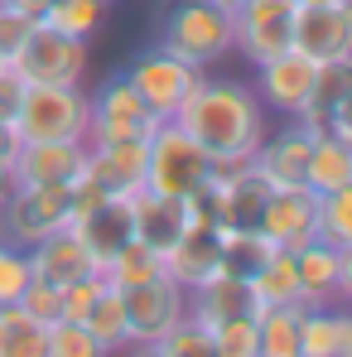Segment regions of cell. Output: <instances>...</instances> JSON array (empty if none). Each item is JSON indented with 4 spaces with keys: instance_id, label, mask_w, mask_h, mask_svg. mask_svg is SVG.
<instances>
[{
    "instance_id": "cell-1",
    "label": "cell",
    "mask_w": 352,
    "mask_h": 357,
    "mask_svg": "<svg viewBox=\"0 0 352 357\" xmlns=\"http://www.w3.org/2000/svg\"><path fill=\"white\" fill-rule=\"evenodd\" d=\"M266 116L270 112L261 107L251 82H241V77H208L203 73L169 121L208 160H251L256 145L270 130Z\"/></svg>"
},
{
    "instance_id": "cell-2",
    "label": "cell",
    "mask_w": 352,
    "mask_h": 357,
    "mask_svg": "<svg viewBox=\"0 0 352 357\" xmlns=\"http://www.w3.org/2000/svg\"><path fill=\"white\" fill-rule=\"evenodd\" d=\"M160 49H169L193 68H213L232 54V10L208 0H174L160 24Z\"/></svg>"
},
{
    "instance_id": "cell-3",
    "label": "cell",
    "mask_w": 352,
    "mask_h": 357,
    "mask_svg": "<svg viewBox=\"0 0 352 357\" xmlns=\"http://www.w3.org/2000/svg\"><path fill=\"white\" fill-rule=\"evenodd\" d=\"M10 126L20 135V145L24 140H87V92L82 87H54V82H29Z\"/></svg>"
},
{
    "instance_id": "cell-4",
    "label": "cell",
    "mask_w": 352,
    "mask_h": 357,
    "mask_svg": "<svg viewBox=\"0 0 352 357\" xmlns=\"http://www.w3.org/2000/svg\"><path fill=\"white\" fill-rule=\"evenodd\" d=\"M213 160L178 130L174 121H160L145 140V188L164 193V198H188L208 183Z\"/></svg>"
},
{
    "instance_id": "cell-5",
    "label": "cell",
    "mask_w": 352,
    "mask_h": 357,
    "mask_svg": "<svg viewBox=\"0 0 352 357\" xmlns=\"http://www.w3.org/2000/svg\"><path fill=\"white\" fill-rule=\"evenodd\" d=\"M68 213H72V188H59V183H15L10 198L0 203V237L29 251L49 232L68 227Z\"/></svg>"
},
{
    "instance_id": "cell-6",
    "label": "cell",
    "mask_w": 352,
    "mask_h": 357,
    "mask_svg": "<svg viewBox=\"0 0 352 357\" xmlns=\"http://www.w3.org/2000/svg\"><path fill=\"white\" fill-rule=\"evenodd\" d=\"M160 121L140 102V92L125 82V73L107 77L87 97V145H112V140H150Z\"/></svg>"
},
{
    "instance_id": "cell-7",
    "label": "cell",
    "mask_w": 352,
    "mask_h": 357,
    "mask_svg": "<svg viewBox=\"0 0 352 357\" xmlns=\"http://www.w3.org/2000/svg\"><path fill=\"white\" fill-rule=\"evenodd\" d=\"M15 68L24 73V82H54V87H82L87 73V44L49 29L44 20H34V29L24 34Z\"/></svg>"
},
{
    "instance_id": "cell-8",
    "label": "cell",
    "mask_w": 352,
    "mask_h": 357,
    "mask_svg": "<svg viewBox=\"0 0 352 357\" xmlns=\"http://www.w3.org/2000/svg\"><path fill=\"white\" fill-rule=\"evenodd\" d=\"M203 77V68H193V63L174 59L169 49H145L140 59L125 68V82L140 92V102L150 107V116L155 121H169L183 107V97L193 92V82Z\"/></svg>"
},
{
    "instance_id": "cell-9",
    "label": "cell",
    "mask_w": 352,
    "mask_h": 357,
    "mask_svg": "<svg viewBox=\"0 0 352 357\" xmlns=\"http://www.w3.org/2000/svg\"><path fill=\"white\" fill-rule=\"evenodd\" d=\"M299 0H236L232 5V49L251 63H266L290 49V24Z\"/></svg>"
},
{
    "instance_id": "cell-10",
    "label": "cell",
    "mask_w": 352,
    "mask_h": 357,
    "mask_svg": "<svg viewBox=\"0 0 352 357\" xmlns=\"http://www.w3.org/2000/svg\"><path fill=\"white\" fill-rule=\"evenodd\" d=\"M121 299H125V319H130V343H164V333L188 319V290L174 275L130 285V290H121Z\"/></svg>"
},
{
    "instance_id": "cell-11",
    "label": "cell",
    "mask_w": 352,
    "mask_h": 357,
    "mask_svg": "<svg viewBox=\"0 0 352 357\" xmlns=\"http://www.w3.org/2000/svg\"><path fill=\"white\" fill-rule=\"evenodd\" d=\"M314 77H319V63L304 59L299 49H285V54H275V59L256 63L251 87H256V97H261L266 112L294 121L299 112H304L309 92H314Z\"/></svg>"
},
{
    "instance_id": "cell-12",
    "label": "cell",
    "mask_w": 352,
    "mask_h": 357,
    "mask_svg": "<svg viewBox=\"0 0 352 357\" xmlns=\"http://www.w3.org/2000/svg\"><path fill=\"white\" fill-rule=\"evenodd\" d=\"M290 49H299L314 63H338L352 59V15L343 0H323V5H299L290 24Z\"/></svg>"
},
{
    "instance_id": "cell-13",
    "label": "cell",
    "mask_w": 352,
    "mask_h": 357,
    "mask_svg": "<svg viewBox=\"0 0 352 357\" xmlns=\"http://www.w3.org/2000/svg\"><path fill=\"white\" fill-rule=\"evenodd\" d=\"M256 232L280 251H294L309 237H319V193H309L304 183L299 188H270L261 203Z\"/></svg>"
},
{
    "instance_id": "cell-14",
    "label": "cell",
    "mask_w": 352,
    "mask_h": 357,
    "mask_svg": "<svg viewBox=\"0 0 352 357\" xmlns=\"http://www.w3.org/2000/svg\"><path fill=\"white\" fill-rule=\"evenodd\" d=\"M87 174V140H24L15 150V183L72 188Z\"/></svg>"
},
{
    "instance_id": "cell-15",
    "label": "cell",
    "mask_w": 352,
    "mask_h": 357,
    "mask_svg": "<svg viewBox=\"0 0 352 357\" xmlns=\"http://www.w3.org/2000/svg\"><path fill=\"white\" fill-rule=\"evenodd\" d=\"M309 145H314V135H309L299 121H285L280 130H266V140H261L256 155H251V169L266 178L270 188H299V183H304Z\"/></svg>"
},
{
    "instance_id": "cell-16",
    "label": "cell",
    "mask_w": 352,
    "mask_h": 357,
    "mask_svg": "<svg viewBox=\"0 0 352 357\" xmlns=\"http://www.w3.org/2000/svg\"><path fill=\"white\" fill-rule=\"evenodd\" d=\"M87 183H97L107 198H130L145 188V140H112L87 145Z\"/></svg>"
},
{
    "instance_id": "cell-17",
    "label": "cell",
    "mask_w": 352,
    "mask_h": 357,
    "mask_svg": "<svg viewBox=\"0 0 352 357\" xmlns=\"http://www.w3.org/2000/svg\"><path fill=\"white\" fill-rule=\"evenodd\" d=\"M29 271H34V280L59 285V290L72 285V280H82V275H102V266L92 261V251L82 246V237L72 227H59L44 241H34L29 246Z\"/></svg>"
},
{
    "instance_id": "cell-18",
    "label": "cell",
    "mask_w": 352,
    "mask_h": 357,
    "mask_svg": "<svg viewBox=\"0 0 352 357\" xmlns=\"http://www.w3.org/2000/svg\"><path fill=\"white\" fill-rule=\"evenodd\" d=\"M188 203L183 198H164L155 188H140L130 193V237L155 246V251H169L183 232H188Z\"/></svg>"
},
{
    "instance_id": "cell-19",
    "label": "cell",
    "mask_w": 352,
    "mask_h": 357,
    "mask_svg": "<svg viewBox=\"0 0 352 357\" xmlns=\"http://www.w3.org/2000/svg\"><path fill=\"white\" fill-rule=\"evenodd\" d=\"M217 232H222V227L193 222V227L164 251V266H169V275H174L183 290H198L203 280L222 275V246H217Z\"/></svg>"
},
{
    "instance_id": "cell-20",
    "label": "cell",
    "mask_w": 352,
    "mask_h": 357,
    "mask_svg": "<svg viewBox=\"0 0 352 357\" xmlns=\"http://www.w3.org/2000/svg\"><path fill=\"white\" fill-rule=\"evenodd\" d=\"M236 314H256L251 309V290H246V280L241 275H213V280H203L198 290H188V319L193 324H203V328H217V324H227Z\"/></svg>"
},
{
    "instance_id": "cell-21",
    "label": "cell",
    "mask_w": 352,
    "mask_h": 357,
    "mask_svg": "<svg viewBox=\"0 0 352 357\" xmlns=\"http://www.w3.org/2000/svg\"><path fill=\"white\" fill-rule=\"evenodd\" d=\"M294 271H299V304H333L338 295V246L323 237H309L294 246Z\"/></svg>"
},
{
    "instance_id": "cell-22",
    "label": "cell",
    "mask_w": 352,
    "mask_h": 357,
    "mask_svg": "<svg viewBox=\"0 0 352 357\" xmlns=\"http://www.w3.org/2000/svg\"><path fill=\"white\" fill-rule=\"evenodd\" d=\"M352 183V145L333 130H319L314 145H309V160H304V188L309 193H338Z\"/></svg>"
},
{
    "instance_id": "cell-23",
    "label": "cell",
    "mask_w": 352,
    "mask_h": 357,
    "mask_svg": "<svg viewBox=\"0 0 352 357\" xmlns=\"http://www.w3.org/2000/svg\"><path fill=\"white\" fill-rule=\"evenodd\" d=\"M246 290H251V309H275V304H299V271H294V251H270L251 275H246Z\"/></svg>"
},
{
    "instance_id": "cell-24",
    "label": "cell",
    "mask_w": 352,
    "mask_h": 357,
    "mask_svg": "<svg viewBox=\"0 0 352 357\" xmlns=\"http://www.w3.org/2000/svg\"><path fill=\"white\" fill-rule=\"evenodd\" d=\"M352 87V59H338V63H319V77H314V92H309V102H304V112H299V126L309 130V135H319V130H328V116H333V107L343 102V92Z\"/></svg>"
},
{
    "instance_id": "cell-25",
    "label": "cell",
    "mask_w": 352,
    "mask_h": 357,
    "mask_svg": "<svg viewBox=\"0 0 352 357\" xmlns=\"http://www.w3.org/2000/svg\"><path fill=\"white\" fill-rule=\"evenodd\" d=\"M299 357H343L338 304H299Z\"/></svg>"
},
{
    "instance_id": "cell-26",
    "label": "cell",
    "mask_w": 352,
    "mask_h": 357,
    "mask_svg": "<svg viewBox=\"0 0 352 357\" xmlns=\"http://www.w3.org/2000/svg\"><path fill=\"white\" fill-rule=\"evenodd\" d=\"M160 275H169L164 251H155V246H145V241H135V237L102 266V280L112 290H130V285H145V280H160Z\"/></svg>"
},
{
    "instance_id": "cell-27",
    "label": "cell",
    "mask_w": 352,
    "mask_h": 357,
    "mask_svg": "<svg viewBox=\"0 0 352 357\" xmlns=\"http://www.w3.org/2000/svg\"><path fill=\"white\" fill-rule=\"evenodd\" d=\"M0 357H49V328L20 304H0Z\"/></svg>"
},
{
    "instance_id": "cell-28",
    "label": "cell",
    "mask_w": 352,
    "mask_h": 357,
    "mask_svg": "<svg viewBox=\"0 0 352 357\" xmlns=\"http://www.w3.org/2000/svg\"><path fill=\"white\" fill-rule=\"evenodd\" d=\"M261 357H299V304H275L256 314Z\"/></svg>"
},
{
    "instance_id": "cell-29",
    "label": "cell",
    "mask_w": 352,
    "mask_h": 357,
    "mask_svg": "<svg viewBox=\"0 0 352 357\" xmlns=\"http://www.w3.org/2000/svg\"><path fill=\"white\" fill-rule=\"evenodd\" d=\"M82 324H87V333H92V338H97V343H102V348H107L112 357H116L121 348L130 343L125 299H121V290H112V285H107V290H102V299L87 309V319H82Z\"/></svg>"
},
{
    "instance_id": "cell-30",
    "label": "cell",
    "mask_w": 352,
    "mask_h": 357,
    "mask_svg": "<svg viewBox=\"0 0 352 357\" xmlns=\"http://www.w3.org/2000/svg\"><path fill=\"white\" fill-rule=\"evenodd\" d=\"M217 246H222V271H227V275H241V280H246L270 251H280V246H270V241L261 237L256 227H222V232H217Z\"/></svg>"
},
{
    "instance_id": "cell-31",
    "label": "cell",
    "mask_w": 352,
    "mask_h": 357,
    "mask_svg": "<svg viewBox=\"0 0 352 357\" xmlns=\"http://www.w3.org/2000/svg\"><path fill=\"white\" fill-rule=\"evenodd\" d=\"M49 29H59V34H72V39H82V44H92V34L102 29V20H107V5L102 0H49V10L39 15Z\"/></svg>"
},
{
    "instance_id": "cell-32",
    "label": "cell",
    "mask_w": 352,
    "mask_h": 357,
    "mask_svg": "<svg viewBox=\"0 0 352 357\" xmlns=\"http://www.w3.org/2000/svg\"><path fill=\"white\" fill-rule=\"evenodd\" d=\"M319 237L333 241V246H348L352 241V183L319 198Z\"/></svg>"
},
{
    "instance_id": "cell-33",
    "label": "cell",
    "mask_w": 352,
    "mask_h": 357,
    "mask_svg": "<svg viewBox=\"0 0 352 357\" xmlns=\"http://www.w3.org/2000/svg\"><path fill=\"white\" fill-rule=\"evenodd\" d=\"M34 271H29V251L0 237V304H20V295L29 290Z\"/></svg>"
},
{
    "instance_id": "cell-34",
    "label": "cell",
    "mask_w": 352,
    "mask_h": 357,
    "mask_svg": "<svg viewBox=\"0 0 352 357\" xmlns=\"http://www.w3.org/2000/svg\"><path fill=\"white\" fill-rule=\"evenodd\" d=\"M49 357H112V353L87 333V324L59 319V324H49Z\"/></svg>"
},
{
    "instance_id": "cell-35",
    "label": "cell",
    "mask_w": 352,
    "mask_h": 357,
    "mask_svg": "<svg viewBox=\"0 0 352 357\" xmlns=\"http://www.w3.org/2000/svg\"><path fill=\"white\" fill-rule=\"evenodd\" d=\"M213 348L217 357H261L256 348V314H236L227 324L213 328Z\"/></svg>"
},
{
    "instance_id": "cell-36",
    "label": "cell",
    "mask_w": 352,
    "mask_h": 357,
    "mask_svg": "<svg viewBox=\"0 0 352 357\" xmlns=\"http://www.w3.org/2000/svg\"><path fill=\"white\" fill-rule=\"evenodd\" d=\"M164 353H169V357H217V348H213V328L183 319L178 328L164 333Z\"/></svg>"
},
{
    "instance_id": "cell-37",
    "label": "cell",
    "mask_w": 352,
    "mask_h": 357,
    "mask_svg": "<svg viewBox=\"0 0 352 357\" xmlns=\"http://www.w3.org/2000/svg\"><path fill=\"white\" fill-rule=\"evenodd\" d=\"M20 309L49 328V324H59V319H63V290H59V285H44V280H29V290L20 295Z\"/></svg>"
},
{
    "instance_id": "cell-38",
    "label": "cell",
    "mask_w": 352,
    "mask_h": 357,
    "mask_svg": "<svg viewBox=\"0 0 352 357\" xmlns=\"http://www.w3.org/2000/svg\"><path fill=\"white\" fill-rule=\"evenodd\" d=\"M102 290H107V280H102V275H82V280L63 285V319L82 324V319H87V309L102 299Z\"/></svg>"
},
{
    "instance_id": "cell-39",
    "label": "cell",
    "mask_w": 352,
    "mask_h": 357,
    "mask_svg": "<svg viewBox=\"0 0 352 357\" xmlns=\"http://www.w3.org/2000/svg\"><path fill=\"white\" fill-rule=\"evenodd\" d=\"M24 73L15 68V59H0V121L15 116V107H20V97H24Z\"/></svg>"
},
{
    "instance_id": "cell-40",
    "label": "cell",
    "mask_w": 352,
    "mask_h": 357,
    "mask_svg": "<svg viewBox=\"0 0 352 357\" xmlns=\"http://www.w3.org/2000/svg\"><path fill=\"white\" fill-rule=\"evenodd\" d=\"M29 29H34V20H24V15H15V10L0 5V59H15Z\"/></svg>"
},
{
    "instance_id": "cell-41",
    "label": "cell",
    "mask_w": 352,
    "mask_h": 357,
    "mask_svg": "<svg viewBox=\"0 0 352 357\" xmlns=\"http://www.w3.org/2000/svg\"><path fill=\"white\" fill-rule=\"evenodd\" d=\"M338 309H352V241L338 246V295H333Z\"/></svg>"
},
{
    "instance_id": "cell-42",
    "label": "cell",
    "mask_w": 352,
    "mask_h": 357,
    "mask_svg": "<svg viewBox=\"0 0 352 357\" xmlns=\"http://www.w3.org/2000/svg\"><path fill=\"white\" fill-rule=\"evenodd\" d=\"M328 130H333V135H343V140L352 145V87L343 92V102L333 107V116H328Z\"/></svg>"
},
{
    "instance_id": "cell-43",
    "label": "cell",
    "mask_w": 352,
    "mask_h": 357,
    "mask_svg": "<svg viewBox=\"0 0 352 357\" xmlns=\"http://www.w3.org/2000/svg\"><path fill=\"white\" fill-rule=\"evenodd\" d=\"M15 188V150H0V203L10 198Z\"/></svg>"
},
{
    "instance_id": "cell-44",
    "label": "cell",
    "mask_w": 352,
    "mask_h": 357,
    "mask_svg": "<svg viewBox=\"0 0 352 357\" xmlns=\"http://www.w3.org/2000/svg\"><path fill=\"white\" fill-rule=\"evenodd\" d=\"M5 10H15V15H24V20H39L44 10H49V0H0Z\"/></svg>"
},
{
    "instance_id": "cell-45",
    "label": "cell",
    "mask_w": 352,
    "mask_h": 357,
    "mask_svg": "<svg viewBox=\"0 0 352 357\" xmlns=\"http://www.w3.org/2000/svg\"><path fill=\"white\" fill-rule=\"evenodd\" d=\"M116 357H169V353H164V343H125Z\"/></svg>"
},
{
    "instance_id": "cell-46",
    "label": "cell",
    "mask_w": 352,
    "mask_h": 357,
    "mask_svg": "<svg viewBox=\"0 0 352 357\" xmlns=\"http://www.w3.org/2000/svg\"><path fill=\"white\" fill-rule=\"evenodd\" d=\"M0 150H20V135H15L10 121H0Z\"/></svg>"
},
{
    "instance_id": "cell-47",
    "label": "cell",
    "mask_w": 352,
    "mask_h": 357,
    "mask_svg": "<svg viewBox=\"0 0 352 357\" xmlns=\"http://www.w3.org/2000/svg\"><path fill=\"white\" fill-rule=\"evenodd\" d=\"M343 357H352V309H343Z\"/></svg>"
},
{
    "instance_id": "cell-48",
    "label": "cell",
    "mask_w": 352,
    "mask_h": 357,
    "mask_svg": "<svg viewBox=\"0 0 352 357\" xmlns=\"http://www.w3.org/2000/svg\"><path fill=\"white\" fill-rule=\"evenodd\" d=\"M208 5H222V10H232V5H236V0H208Z\"/></svg>"
},
{
    "instance_id": "cell-49",
    "label": "cell",
    "mask_w": 352,
    "mask_h": 357,
    "mask_svg": "<svg viewBox=\"0 0 352 357\" xmlns=\"http://www.w3.org/2000/svg\"><path fill=\"white\" fill-rule=\"evenodd\" d=\"M299 5H323V0H299Z\"/></svg>"
},
{
    "instance_id": "cell-50",
    "label": "cell",
    "mask_w": 352,
    "mask_h": 357,
    "mask_svg": "<svg viewBox=\"0 0 352 357\" xmlns=\"http://www.w3.org/2000/svg\"><path fill=\"white\" fill-rule=\"evenodd\" d=\"M102 5H116V0H102Z\"/></svg>"
}]
</instances>
